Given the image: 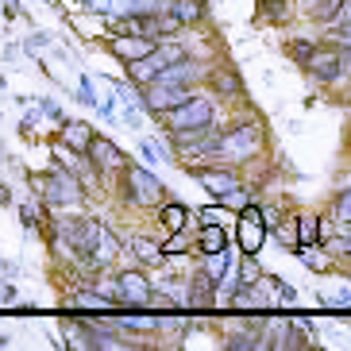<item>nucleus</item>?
Instances as JSON below:
<instances>
[{"label": "nucleus", "instance_id": "nucleus-1", "mask_svg": "<svg viewBox=\"0 0 351 351\" xmlns=\"http://www.w3.org/2000/svg\"><path fill=\"white\" fill-rule=\"evenodd\" d=\"M263 151H267V128L258 124V116H247V120H236V124L220 128L217 162L243 166V162H255Z\"/></svg>", "mask_w": 351, "mask_h": 351}, {"label": "nucleus", "instance_id": "nucleus-2", "mask_svg": "<svg viewBox=\"0 0 351 351\" xmlns=\"http://www.w3.org/2000/svg\"><path fill=\"white\" fill-rule=\"evenodd\" d=\"M158 120H162V132L170 135V143H174V147H182V143L197 139L201 132H208V128L217 124V101H213V97L193 93L189 101H182L178 108L162 112Z\"/></svg>", "mask_w": 351, "mask_h": 351}, {"label": "nucleus", "instance_id": "nucleus-3", "mask_svg": "<svg viewBox=\"0 0 351 351\" xmlns=\"http://www.w3.org/2000/svg\"><path fill=\"white\" fill-rule=\"evenodd\" d=\"M120 186H124V201L135 208H158L166 201L162 178L151 174V170L139 166V162H128L124 170H120Z\"/></svg>", "mask_w": 351, "mask_h": 351}, {"label": "nucleus", "instance_id": "nucleus-4", "mask_svg": "<svg viewBox=\"0 0 351 351\" xmlns=\"http://www.w3.org/2000/svg\"><path fill=\"white\" fill-rule=\"evenodd\" d=\"M32 182H35V193L43 197V205L51 208H77L85 201V186L62 166H54L51 174H39Z\"/></svg>", "mask_w": 351, "mask_h": 351}, {"label": "nucleus", "instance_id": "nucleus-5", "mask_svg": "<svg viewBox=\"0 0 351 351\" xmlns=\"http://www.w3.org/2000/svg\"><path fill=\"white\" fill-rule=\"evenodd\" d=\"M217 305H220L217 282L197 267L193 274L186 278V301H182V309H186L189 317H208V313H217Z\"/></svg>", "mask_w": 351, "mask_h": 351}, {"label": "nucleus", "instance_id": "nucleus-6", "mask_svg": "<svg viewBox=\"0 0 351 351\" xmlns=\"http://www.w3.org/2000/svg\"><path fill=\"white\" fill-rule=\"evenodd\" d=\"M197 93V85H162V82H151L139 89V104H143L151 116H162L170 112V108H178L182 101H189V97Z\"/></svg>", "mask_w": 351, "mask_h": 351}, {"label": "nucleus", "instance_id": "nucleus-7", "mask_svg": "<svg viewBox=\"0 0 351 351\" xmlns=\"http://www.w3.org/2000/svg\"><path fill=\"white\" fill-rule=\"evenodd\" d=\"M186 170L208 189V193L217 197V201H224L228 193H236V189L243 186L239 170H236V166H224V162H217V166H189L186 162Z\"/></svg>", "mask_w": 351, "mask_h": 351}, {"label": "nucleus", "instance_id": "nucleus-8", "mask_svg": "<svg viewBox=\"0 0 351 351\" xmlns=\"http://www.w3.org/2000/svg\"><path fill=\"white\" fill-rule=\"evenodd\" d=\"M116 289H120V309H147L155 298V282L143 270H120L116 274Z\"/></svg>", "mask_w": 351, "mask_h": 351}, {"label": "nucleus", "instance_id": "nucleus-9", "mask_svg": "<svg viewBox=\"0 0 351 351\" xmlns=\"http://www.w3.org/2000/svg\"><path fill=\"white\" fill-rule=\"evenodd\" d=\"M305 70L313 73V82L336 85L343 73H348V51H340V47H317L313 58L305 62Z\"/></svg>", "mask_w": 351, "mask_h": 351}, {"label": "nucleus", "instance_id": "nucleus-10", "mask_svg": "<svg viewBox=\"0 0 351 351\" xmlns=\"http://www.w3.org/2000/svg\"><path fill=\"white\" fill-rule=\"evenodd\" d=\"M236 239H239V251L247 255H258L263 251V239H267V224H263V213L258 205H243L239 208V224H236Z\"/></svg>", "mask_w": 351, "mask_h": 351}, {"label": "nucleus", "instance_id": "nucleus-11", "mask_svg": "<svg viewBox=\"0 0 351 351\" xmlns=\"http://www.w3.org/2000/svg\"><path fill=\"white\" fill-rule=\"evenodd\" d=\"M85 158L93 162V170L101 178H108V174H120L128 166V158H124V151L112 143V139H104V135H93V143L85 147Z\"/></svg>", "mask_w": 351, "mask_h": 351}, {"label": "nucleus", "instance_id": "nucleus-12", "mask_svg": "<svg viewBox=\"0 0 351 351\" xmlns=\"http://www.w3.org/2000/svg\"><path fill=\"white\" fill-rule=\"evenodd\" d=\"M205 62H197L193 54H186V58H178V62H170L166 70H158V77L155 82H162V85H197L201 77H205Z\"/></svg>", "mask_w": 351, "mask_h": 351}, {"label": "nucleus", "instance_id": "nucleus-13", "mask_svg": "<svg viewBox=\"0 0 351 351\" xmlns=\"http://www.w3.org/2000/svg\"><path fill=\"white\" fill-rule=\"evenodd\" d=\"M205 77H208V85L217 89V97H224V101H239V97H243V77H239V73L232 70L228 62L213 66Z\"/></svg>", "mask_w": 351, "mask_h": 351}, {"label": "nucleus", "instance_id": "nucleus-14", "mask_svg": "<svg viewBox=\"0 0 351 351\" xmlns=\"http://www.w3.org/2000/svg\"><path fill=\"white\" fill-rule=\"evenodd\" d=\"M108 51L120 62H135V58H143V54L155 51V39H147V35H112L108 39Z\"/></svg>", "mask_w": 351, "mask_h": 351}, {"label": "nucleus", "instance_id": "nucleus-15", "mask_svg": "<svg viewBox=\"0 0 351 351\" xmlns=\"http://www.w3.org/2000/svg\"><path fill=\"white\" fill-rule=\"evenodd\" d=\"M197 255H217V251H228V232L224 224H201L193 236Z\"/></svg>", "mask_w": 351, "mask_h": 351}, {"label": "nucleus", "instance_id": "nucleus-16", "mask_svg": "<svg viewBox=\"0 0 351 351\" xmlns=\"http://www.w3.org/2000/svg\"><path fill=\"white\" fill-rule=\"evenodd\" d=\"M93 135H97V132L85 124V120H62V132H58V139H62L70 151H82V155H85V147L93 143Z\"/></svg>", "mask_w": 351, "mask_h": 351}, {"label": "nucleus", "instance_id": "nucleus-17", "mask_svg": "<svg viewBox=\"0 0 351 351\" xmlns=\"http://www.w3.org/2000/svg\"><path fill=\"white\" fill-rule=\"evenodd\" d=\"M166 12H170L182 27H193V23L205 20V0H170Z\"/></svg>", "mask_w": 351, "mask_h": 351}, {"label": "nucleus", "instance_id": "nucleus-18", "mask_svg": "<svg viewBox=\"0 0 351 351\" xmlns=\"http://www.w3.org/2000/svg\"><path fill=\"white\" fill-rule=\"evenodd\" d=\"M158 220H162L166 236H170V232H182V228H189V208L178 205V201H162V205H158Z\"/></svg>", "mask_w": 351, "mask_h": 351}, {"label": "nucleus", "instance_id": "nucleus-19", "mask_svg": "<svg viewBox=\"0 0 351 351\" xmlns=\"http://www.w3.org/2000/svg\"><path fill=\"white\" fill-rule=\"evenodd\" d=\"M293 224H298V247H320V217L317 213H293Z\"/></svg>", "mask_w": 351, "mask_h": 351}, {"label": "nucleus", "instance_id": "nucleus-20", "mask_svg": "<svg viewBox=\"0 0 351 351\" xmlns=\"http://www.w3.org/2000/svg\"><path fill=\"white\" fill-rule=\"evenodd\" d=\"M132 255L143 263V267H162L166 255H162V243H155V239H147V236H135L132 239Z\"/></svg>", "mask_w": 351, "mask_h": 351}, {"label": "nucleus", "instance_id": "nucleus-21", "mask_svg": "<svg viewBox=\"0 0 351 351\" xmlns=\"http://www.w3.org/2000/svg\"><path fill=\"white\" fill-rule=\"evenodd\" d=\"M258 16H263L270 27H282V23L293 16V4H289V0H258Z\"/></svg>", "mask_w": 351, "mask_h": 351}, {"label": "nucleus", "instance_id": "nucleus-22", "mask_svg": "<svg viewBox=\"0 0 351 351\" xmlns=\"http://www.w3.org/2000/svg\"><path fill=\"white\" fill-rule=\"evenodd\" d=\"M236 282L239 286H258L263 282V270H258L255 255H247V251H243V258H239V267H236Z\"/></svg>", "mask_w": 351, "mask_h": 351}, {"label": "nucleus", "instance_id": "nucleus-23", "mask_svg": "<svg viewBox=\"0 0 351 351\" xmlns=\"http://www.w3.org/2000/svg\"><path fill=\"white\" fill-rule=\"evenodd\" d=\"M85 8L104 16V20H112V16H124L128 12V0H85Z\"/></svg>", "mask_w": 351, "mask_h": 351}, {"label": "nucleus", "instance_id": "nucleus-24", "mask_svg": "<svg viewBox=\"0 0 351 351\" xmlns=\"http://www.w3.org/2000/svg\"><path fill=\"white\" fill-rule=\"evenodd\" d=\"M313 51H317V43H313V39H289V43H286V54H289V58H293L298 66L309 62Z\"/></svg>", "mask_w": 351, "mask_h": 351}, {"label": "nucleus", "instance_id": "nucleus-25", "mask_svg": "<svg viewBox=\"0 0 351 351\" xmlns=\"http://www.w3.org/2000/svg\"><path fill=\"white\" fill-rule=\"evenodd\" d=\"M340 4L343 0H313L309 4V20H317V23H328L336 12H340Z\"/></svg>", "mask_w": 351, "mask_h": 351}, {"label": "nucleus", "instance_id": "nucleus-26", "mask_svg": "<svg viewBox=\"0 0 351 351\" xmlns=\"http://www.w3.org/2000/svg\"><path fill=\"white\" fill-rule=\"evenodd\" d=\"M186 251H189V236H186V228H182V232H170V236H166V243H162V255H166V258L186 255Z\"/></svg>", "mask_w": 351, "mask_h": 351}, {"label": "nucleus", "instance_id": "nucleus-27", "mask_svg": "<svg viewBox=\"0 0 351 351\" xmlns=\"http://www.w3.org/2000/svg\"><path fill=\"white\" fill-rule=\"evenodd\" d=\"M332 217L351 224V186H343L340 193H336V201H332Z\"/></svg>", "mask_w": 351, "mask_h": 351}, {"label": "nucleus", "instance_id": "nucleus-28", "mask_svg": "<svg viewBox=\"0 0 351 351\" xmlns=\"http://www.w3.org/2000/svg\"><path fill=\"white\" fill-rule=\"evenodd\" d=\"M274 236H278L289 251L298 247V224H293V217H282V220H278V228H274Z\"/></svg>", "mask_w": 351, "mask_h": 351}, {"label": "nucleus", "instance_id": "nucleus-29", "mask_svg": "<svg viewBox=\"0 0 351 351\" xmlns=\"http://www.w3.org/2000/svg\"><path fill=\"white\" fill-rule=\"evenodd\" d=\"M293 255H298L305 267H313V270H328V258L317 255V243H313V251L309 247H293Z\"/></svg>", "mask_w": 351, "mask_h": 351}, {"label": "nucleus", "instance_id": "nucleus-30", "mask_svg": "<svg viewBox=\"0 0 351 351\" xmlns=\"http://www.w3.org/2000/svg\"><path fill=\"white\" fill-rule=\"evenodd\" d=\"M20 220H23V228L32 232V228H39L43 224V205L39 201H27V205L20 208Z\"/></svg>", "mask_w": 351, "mask_h": 351}, {"label": "nucleus", "instance_id": "nucleus-31", "mask_svg": "<svg viewBox=\"0 0 351 351\" xmlns=\"http://www.w3.org/2000/svg\"><path fill=\"white\" fill-rule=\"evenodd\" d=\"M139 151H143L147 162H158V158H166V147L158 143V139H143V143H139Z\"/></svg>", "mask_w": 351, "mask_h": 351}, {"label": "nucleus", "instance_id": "nucleus-32", "mask_svg": "<svg viewBox=\"0 0 351 351\" xmlns=\"http://www.w3.org/2000/svg\"><path fill=\"white\" fill-rule=\"evenodd\" d=\"M197 217H201V224H224V205H208Z\"/></svg>", "mask_w": 351, "mask_h": 351}, {"label": "nucleus", "instance_id": "nucleus-33", "mask_svg": "<svg viewBox=\"0 0 351 351\" xmlns=\"http://www.w3.org/2000/svg\"><path fill=\"white\" fill-rule=\"evenodd\" d=\"M77 101H82L85 108H97V97H93V82H89V77H82V85H77Z\"/></svg>", "mask_w": 351, "mask_h": 351}, {"label": "nucleus", "instance_id": "nucleus-34", "mask_svg": "<svg viewBox=\"0 0 351 351\" xmlns=\"http://www.w3.org/2000/svg\"><path fill=\"white\" fill-rule=\"evenodd\" d=\"M39 108H43V112H47V116H51V120H58V124H62V120H66V116H62V108H58V104H54L51 97H43V101H39Z\"/></svg>", "mask_w": 351, "mask_h": 351}, {"label": "nucleus", "instance_id": "nucleus-35", "mask_svg": "<svg viewBox=\"0 0 351 351\" xmlns=\"http://www.w3.org/2000/svg\"><path fill=\"white\" fill-rule=\"evenodd\" d=\"M47 43H51V39H47V35H43V32H35L32 39H27V51H43Z\"/></svg>", "mask_w": 351, "mask_h": 351}, {"label": "nucleus", "instance_id": "nucleus-36", "mask_svg": "<svg viewBox=\"0 0 351 351\" xmlns=\"http://www.w3.org/2000/svg\"><path fill=\"white\" fill-rule=\"evenodd\" d=\"M0 8H4V16H8V20H16V16H20V0H4Z\"/></svg>", "mask_w": 351, "mask_h": 351}, {"label": "nucleus", "instance_id": "nucleus-37", "mask_svg": "<svg viewBox=\"0 0 351 351\" xmlns=\"http://www.w3.org/2000/svg\"><path fill=\"white\" fill-rule=\"evenodd\" d=\"M274 289H278L282 301H293V298H298V293H293V286H286V282H274Z\"/></svg>", "mask_w": 351, "mask_h": 351}, {"label": "nucleus", "instance_id": "nucleus-38", "mask_svg": "<svg viewBox=\"0 0 351 351\" xmlns=\"http://www.w3.org/2000/svg\"><path fill=\"white\" fill-rule=\"evenodd\" d=\"M35 124H39V112H27V116H23V135H32Z\"/></svg>", "mask_w": 351, "mask_h": 351}, {"label": "nucleus", "instance_id": "nucleus-39", "mask_svg": "<svg viewBox=\"0 0 351 351\" xmlns=\"http://www.w3.org/2000/svg\"><path fill=\"white\" fill-rule=\"evenodd\" d=\"M0 301H16V286H8V282H4V286H0Z\"/></svg>", "mask_w": 351, "mask_h": 351}, {"label": "nucleus", "instance_id": "nucleus-40", "mask_svg": "<svg viewBox=\"0 0 351 351\" xmlns=\"http://www.w3.org/2000/svg\"><path fill=\"white\" fill-rule=\"evenodd\" d=\"M0 205H12V189L8 186H0Z\"/></svg>", "mask_w": 351, "mask_h": 351}, {"label": "nucleus", "instance_id": "nucleus-41", "mask_svg": "<svg viewBox=\"0 0 351 351\" xmlns=\"http://www.w3.org/2000/svg\"><path fill=\"white\" fill-rule=\"evenodd\" d=\"M8 343H12V336L8 332H0V348H8Z\"/></svg>", "mask_w": 351, "mask_h": 351}, {"label": "nucleus", "instance_id": "nucleus-42", "mask_svg": "<svg viewBox=\"0 0 351 351\" xmlns=\"http://www.w3.org/2000/svg\"><path fill=\"white\" fill-rule=\"evenodd\" d=\"M348 73H351V51H348Z\"/></svg>", "mask_w": 351, "mask_h": 351}, {"label": "nucleus", "instance_id": "nucleus-43", "mask_svg": "<svg viewBox=\"0 0 351 351\" xmlns=\"http://www.w3.org/2000/svg\"><path fill=\"white\" fill-rule=\"evenodd\" d=\"M348 236H351V228H348Z\"/></svg>", "mask_w": 351, "mask_h": 351}]
</instances>
